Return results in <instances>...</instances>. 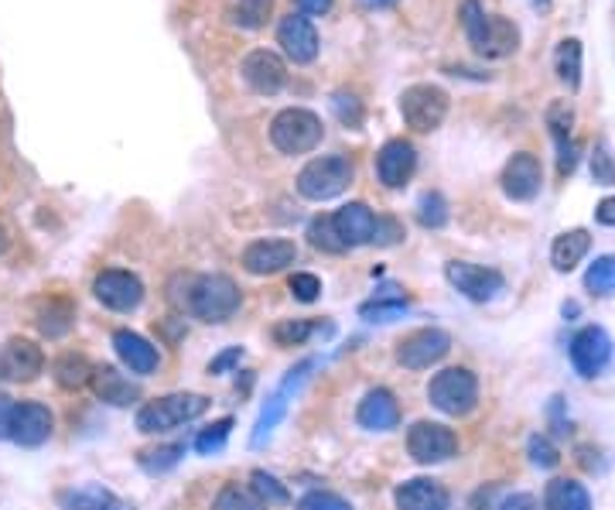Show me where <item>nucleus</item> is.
Masks as SVG:
<instances>
[{
    "label": "nucleus",
    "instance_id": "obj_16",
    "mask_svg": "<svg viewBox=\"0 0 615 510\" xmlns=\"http://www.w3.org/2000/svg\"><path fill=\"white\" fill-rule=\"evenodd\" d=\"M243 80H246L250 90L274 96L288 83V66L277 52H270V48H256V52H250L243 59Z\"/></svg>",
    "mask_w": 615,
    "mask_h": 510
},
{
    "label": "nucleus",
    "instance_id": "obj_55",
    "mask_svg": "<svg viewBox=\"0 0 615 510\" xmlns=\"http://www.w3.org/2000/svg\"><path fill=\"white\" fill-rule=\"evenodd\" d=\"M527 4H530L533 11H541V14H544V11H551V0H527Z\"/></svg>",
    "mask_w": 615,
    "mask_h": 510
},
{
    "label": "nucleus",
    "instance_id": "obj_20",
    "mask_svg": "<svg viewBox=\"0 0 615 510\" xmlns=\"http://www.w3.org/2000/svg\"><path fill=\"white\" fill-rule=\"evenodd\" d=\"M113 349L117 356L123 360V367L131 370V373H154L161 364V356H158V346H154L150 340H144L141 333H131V329H117L113 333Z\"/></svg>",
    "mask_w": 615,
    "mask_h": 510
},
{
    "label": "nucleus",
    "instance_id": "obj_14",
    "mask_svg": "<svg viewBox=\"0 0 615 510\" xmlns=\"http://www.w3.org/2000/svg\"><path fill=\"white\" fill-rule=\"evenodd\" d=\"M277 45L285 48V56L291 62L308 66V62H315V56H318V32L304 14H288V17H280V24H277Z\"/></svg>",
    "mask_w": 615,
    "mask_h": 510
},
{
    "label": "nucleus",
    "instance_id": "obj_10",
    "mask_svg": "<svg viewBox=\"0 0 615 510\" xmlns=\"http://www.w3.org/2000/svg\"><path fill=\"white\" fill-rule=\"evenodd\" d=\"M445 277L451 282V288L461 292L469 301H493L506 288L499 271L482 268V264H469V261H451L445 268Z\"/></svg>",
    "mask_w": 615,
    "mask_h": 510
},
{
    "label": "nucleus",
    "instance_id": "obj_36",
    "mask_svg": "<svg viewBox=\"0 0 615 510\" xmlns=\"http://www.w3.org/2000/svg\"><path fill=\"white\" fill-rule=\"evenodd\" d=\"M418 220L427 229H442L448 223V202H445V195L442 192H424L421 202H418Z\"/></svg>",
    "mask_w": 615,
    "mask_h": 510
},
{
    "label": "nucleus",
    "instance_id": "obj_52",
    "mask_svg": "<svg viewBox=\"0 0 615 510\" xmlns=\"http://www.w3.org/2000/svg\"><path fill=\"white\" fill-rule=\"evenodd\" d=\"M499 510H541V507H536V500L530 494H512V497L503 500Z\"/></svg>",
    "mask_w": 615,
    "mask_h": 510
},
{
    "label": "nucleus",
    "instance_id": "obj_26",
    "mask_svg": "<svg viewBox=\"0 0 615 510\" xmlns=\"http://www.w3.org/2000/svg\"><path fill=\"white\" fill-rule=\"evenodd\" d=\"M291 394H294V391H288L285 384H280V388L267 398L261 418H256V425H253L250 446H264V442L274 436V428H277L280 422H285V415H288V401H291Z\"/></svg>",
    "mask_w": 615,
    "mask_h": 510
},
{
    "label": "nucleus",
    "instance_id": "obj_56",
    "mask_svg": "<svg viewBox=\"0 0 615 510\" xmlns=\"http://www.w3.org/2000/svg\"><path fill=\"white\" fill-rule=\"evenodd\" d=\"M366 8H390V4H397V0H363Z\"/></svg>",
    "mask_w": 615,
    "mask_h": 510
},
{
    "label": "nucleus",
    "instance_id": "obj_7",
    "mask_svg": "<svg viewBox=\"0 0 615 510\" xmlns=\"http://www.w3.org/2000/svg\"><path fill=\"white\" fill-rule=\"evenodd\" d=\"M400 117L410 131H418V134L438 131L448 117V93L442 86H431V83L407 86L400 93Z\"/></svg>",
    "mask_w": 615,
    "mask_h": 510
},
{
    "label": "nucleus",
    "instance_id": "obj_45",
    "mask_svg": "<svg viewBox=\"0 0 615 510\" xmlns=\"http://www.w3.org/2000/svg\"><path fill=\"white\" fill-rule=\"evenodd\" d=\"M331 110H336V117H339L346 127H359V123H363V107H359L355 96L336 93V96H331Z\"/></svg>",
    "mask_w": 615,
    "mask_h": 510
},
{
    "label": "nucleus",
    "instance_id": "obj_24",
    "mask_svg": "<svg viewBox=\"0 0 615 510\" xmlns=\"http://www.w3.org/2000/svg\"><path fill=\"white\" fill-rule=\"evenodd\" d=\"M89 384H93V391H96L99 401H107L113 407H126V404L141 401V388L134 384L131 377H123L117 367H110V364L93 367V380H89Z\"/></svg>",
    "mask_w": 615,
    "mask_h": 510
},
{
    "label": "nucleus",
    "instance_id": "obj_5",
    "mask_svg": "<svg viewBox=\"0 0 615 510\" xmlns=\"http://www.w3.org/2000/svg\"><path fill=\"white\" fill-rule=\"evenodd\" d=\"M427 401L438 407L442 415L461 418V415H469L475 407V401H479V380L466 367H448V370L431 377Z\"/></svg>",
    "mask_w": 615,
    "mask_h": 510
},
{
    "label": "nucleus",
    "instance_id": "obj_44",
    "mask_svg": "<svg viewBox=\"0 0 615 510\" xmlns=\"http://www.w3.org/2000/svg\"><path fill=\"white\" fill-rule=\"evenodd\" d=\"M298 510H352V503H346L336 494H325V490H312L298 500Z\"/></svg>",
    "mask_w": 615,
    "mask_h": 510
},
{
    "label": "nucleus",
    "instance_id": "obj_19",
    "mask_svg": "<svg viewBox=\"0 0 615 510\" xmlns=\"http://www.w3.org/2000/svg\"><path fill=\"white\" fill-rule=\"evenodd\" d=\"M298 247L294 240H256L243 250V268L250 274H277L294 264Z\"/></svg>",
    "mask_w": 615,
    "mask_h": 510
},
{
    "label": "nucleus",
    "instance_id": "obj_27",
    "mask_svg": "<svg viewBox=\"0 0 615 510\" xmlns=\"http://www.w3.org/2000/svg\"><path fill=\"white\" fill-rule=\"evenodd\" d=\"M547 510H592V497L575 479H551L544 490Z\"/></svg>",
    "mask_w": 615,
    "mask_h": 510
},
{
    "label": "nucleus",
    "instance_id": "obj_18",
    "mask_svg": "<svg viewBox=\"0 0 615 510\" xmlns=\"http://www.w3.org/2000/svg\"><path fill=\"white\" fill-rule=\"evenodd\" d=\"M418 168V151L410 141H387L376 155V175L387 189H403Z\"/></svg>",
    "mask_w": 615,
    "mask_h": 510
},
{
    "label": "nucleus",
    "instance_id": "obj_1",
    "mask_svg": "<svg viewBox=\"0 0 615 510\" xmlns=\"http://www.w3.org/2000/svg\"><path fill=\"white\" fill-rule=\"evenodd\" d=\"M461 28L482 59H506L520 48V28L503 14H485L479 0L461 4Z\"/></svg>",
    "mask_w": 615,
    "mask_h": 510
},
{
    "label": "nucleus",
    "instance_id": "obj_11",
    "mask_svg": "<svg viewBox=\"0 0 615 510\" xmlns=\"http://www.w3.org/2000/svg\"><path fill=\"white\" fill-rule=\"evenodd\" d=\"M93 295L113 312H134L144 301V285L131 271H102L93 282Z\"/></svg>",
    "mask_w": 615,
    "mask_h": 510
},
{
    "label": "nucleus",
    "instance_id": "obj_13",
    "mask_svg": "<svg viewBox=\"0 0 615 510\" xmlns=\"http://www.w3.org/2000/svg\"><path fill=\"white\" fill-rule=\"evenodd\" d=\"M571 367L581 377H599L608 360H612V340L602 325H584L581 333L571 340Z\"/></svg>",
    "mask_w": 615,
    "mask_h": 510
},
{
    "label": "nucleus",
    "instance_id": "obj_30",
    "mask_svg": "<svg viewBox=\"0 0 615 510\" xmlns=\"http://www.w3.org/2000/svg\"><path fill=\"white\" fill-rule=\"evenodd\" d=\"M554 69H557V80L568 86V90H578L581 86V41L578 38H564L554 52Z\"/></svg>",
    "mask_w": 615,
    "mask_h": 510
},
{
    "label": "nucleus",
    "instance_id": "obj_17",
    "mask_svg": "<svg viewBox=\"0 0 615 510\" xmlns=\"http://www.w3.org/2000/svg\"><path fill=\"white\" fill-rule=\"evenodd\" d=\"M544 186V168L536 162L530 151H520V155H512L503 168V192L512 202H530Z\"/></svg>",
    "mask_w": 615,
    "mask_h": 510
},
{
    "label": "nucleus",
    "instance_id": "obj_34",
    "mask_svg": "<svg viewBox=\"0 0 615 510\" xmlns=\"http://www.w3.org/2000/svg\"><path fill=\"white\" fill-rule=\"evenodd\" d=\"M584 288L592 295H615V258H595V264L584 271Z\"/></svg>",
    "mask_w": 615,
    "mask_h": 510
},
{
    "label": "nucleus",
    "instance_id": "obj_49",
    "mask_svg": "<svg viewBox=\"0 0 615 510\" xmlns=\"http://www.w3.org/2000/svg\"><path fill=\"white\" fill-rule=\"evenodd\" d=\"M578 141L568 138V141H557V171L560 175H571L578 168Z\"/></svg>",
    "mask_w": 615,
    "mask_h": 510
},
{
    "label": "nucleus",
    "instance_id": "obj_9",
    "mask_svg": "<svg viewBox=\"0 0 615 510\" xmlns=\"http://www.w3.org/2000/svg\"><path fill=\"white\" fill-rule=\"evenodd\" d=\"M451 349V336L438 325H424L418 333H410L400 340L397 346V360L407 367V370H427L438 360H445Z\"/></svg>",
    "mask_w": 615,
    "mask_h": 510
},
{
    "label": "nucleus",
    "instance_id": "obj_57",
    "mask_svg": "<svg viewBox=\"0 0 615 510\" xmlns=\"http://www.w3.org/2000/svg\"><path fill=\"white\" fill-rule=\"evenodd\" d=\"M4 250H8V229L0 226V253H4Z\"/></svg>",
    "mask_w": 615,
    "mask_h": 510
},
{
    "label": "nucleus",
    "instance_id": "obj_4",
    "mask_svg": "<svg viewBox=\"0 0 615 510\" xmlns=\"http://www.w3.org/2000/svg\"><path fill=\"white\" fill-rule=\"evenodd\" d=\"M325 127L318 114L304 110V107H288L270 120V141L280 155H308L322 144Z\"/></svg>",
    "mask_w": 615,
    "mask_h": 510
},
{
    "label": "nucleus",
    "instance_id": "obj_47",
    "mask_svg": "<svg viewBox=\"0 0 615 510\" xmlns=\"http://www.w3.org/2000/svg\"><path fill=\"white\" fill-rule=\"evenodd\" d=\"M291 295H294L298 301H315V298L322 295V282H318L315 274L301 271V274L291 277Z\"/></svg>",
    "mask_w": 615,
    "mask_h": 510
},
{
    "label": "nucleus",
    "instance_id": "obj_54",
    "mask_svg": "<svg viewBox=\"0 0 615 510\" xmlns=\"http://www.w3.org/2000/svg\"><path fill=\"white\" fill-rule=\"evenodd\" d=\"M301 14H328L331 11V0H294Z\"/></svg>",
    "mask_w": 615,
    "mask_h": 510
},
{
    "label": "nucleus",
    "instance_id": "obj_50",
    "mask_svg": "<svg viewBox=\"0 0 615 510\" xmlns=\"http://www.w3.org/2000/svg\"><path fill=\"white\" fill-rule=\"evenodd\" d=\"M240 360H243V346H229V349H222L219 356H213L209 373H213V377H222V373H229L233 367H240Z\"/></svg>",
    "mask_w": 615,
    "mask_h": 510
},
{
    "label": "nucleus",
    "instance_id": "obj_42",
    "mask_svg": "<svg viewBox=\"0 0 615 510\" xmlns=\"http://www.w3.org/2000/svg\"><path fill=\"white\" fill-rule=\"evenodd\" d=\"M571 123H575V110L568 99H557V104L547 107V127L554 141H568L571 138Z\"/></svg>",
    "mask_w": 615,
    "mask_h": 510
},
{
    "label": "nucleus",
    "instance_id": "obj_51",
    "mask_svg": "<svg viewBox=\"0 0 615 510\" xmlns=\"http://www.w3.org/2000/svg\"><path fill=\"white\" fill-rule=\"evenodd\" d=\"M11 415H14V401L8 394H0V439H11Z\"/></svg>",
    "mask_w": 615,
    "mask_h": 510
},
{
    "label": "nucleus",
    "instance_id": "obj_22",
    "mask_svg": "<svg viewBox=\"0 0 615 510\" xmlns=\"http://www.w3.org/2000/svg\"><path fill=\"white\" fill-rule=\"evenodd\" d=\"M394 503H397V510H448L451 497L438 479L418 476V479L400 483L394 494Z\"/></svg>",
    "mask_w": 615,
    "mask_h": 510
},
{
    "label": "nucleus",
    "instance_id": "obj_31",
    "mask_svg": "<svg viewBox=\"0 0 615 510\" xmlns=\"http://www.w3.org/2000/svg\"><path fill=\"white\" fill-rule=\"evenodd\" d=\"M315 333L331 336V325L308 322V319H285V322L274 325V343H277V346H301L308 336H315Z\"/></svg>",
    "mask_w": 615,
    "mask_h": 510
},
{
    "label": "nucleus",
    "instance_id": "obj_3",
    "mask_svg": "<svg viewBox=\"0 0 615 510\" xmlns=\"http://www.w3.org/2000/svg\"><path fill=\"white\" fill-rule=\"evenodd\" d=\"M205 412H209V398L205 394H165V398L147 401L141 407L137 428L144 436H158V431H171L185 422H195Z\"/></svg>",
    "mask_w": 615,
    "mask_h": 510
},
{
    "label": "nucleus",
    "instance_id": "obj_48",
    "mask_svg": "<svg viewBox=\"0 0 615 510\" xmlns=\"http://www.w3.org/2000/svg\"><path fill=\"white\" fill-rule=\"evenodd\" d=\"M400 237H403V226H400L397 220H390V216H376L373 244H379V247H394V244H400Z\"/></svg>",
    "mask_w": 615,
    "mask_h": 510
},
{
    "label": "nucleus",
    "instance_id": "obj_53",
    "mask_svg": "<svg viewBox=\"0 0 615 510\" xmlns=\"http://www.w3.org/2000/svg\"><path fill=\"white\" fill-rule=\"evenodd\" d=\"M595 220L602 226H615V195H608V199L599 202V206H595Z\"/></svg>",
    "mask_w": 615,
    "mask_h": 510
},
{
    "label": "nucleus",
    "instance_id": "obj_29",
    "mask_svg": "<svg viewBox=\"0 0 615 510\" xmlns=\"http://www.w3.org/2000/svg\"><path fill=\"white\" fill-rule=\"evenodd\" d=\"M51 373H56L59 388L65 391H80L93 380V364L86 360L83 353H62L56 364H51Z\"/></svg>",
    "mask_w": 615,
    "mask_h": 510
},
{
    "label": "nucleus",
    "instance_id": "obj_46",
    "mask_svg": "<svg viewBox=\"0 0 615 510\" xmlns=\"http://www.w3.org/2000/svg\"><path fill=\"white\" fill-rule=\"evenodd\" d=\"M592 178H595V186H615V162L605 144H599L592 155Z\"/></svg>",
    "mask_w": 615,
    "mask_h": 510
},
{
    "label": "nucleus",
    "instance_id": "obj_28",
    "mask_svg": "<svg viewBox=\"0 0 615 510\" xmlns=\"http://www.w3.org/2000/svg\"><path fill=\"white\" fill-rule=\"evenodd\" d=\"M62 507L65 510H123L120 497L110 494L107 487H99V483H86V487L62 494Z\"/></svg>",
    "mask_w": 615,
    "mask_h": 510
},
{
    "label": "nucleus",
    "instance_id": "obj_23",
    "mask_svg": "<svg viewBox=\"0 0 615 510\" xmlns=\"http://www.w3.org/2000/svg\"><path fill=\"white\" fill-rule=\"evenodd\" d=\"M355 422L363 425L366 431H390L400 425V404L387 388H376L370 391L363 401H359V412Z\"/></svg>",
    "mask_w": 615,
    "mask_h": 510
},
{
    "label": "nucleus",
    "instance_id": "obj_35",
    "mask_svg": "<svg viewBox=\"0 0 615 510\" xmlns=\"http://www.w3.org/2000/svg\"><path fill=\"white\" fill-rule=\"evenodd\" d=\"M308 240H312V247H318L325 253H342L346 250V244L336 234V226H331V216H315L312 226H308Z\"/></svg>",
    "mask_w": 615,
    "mask_h": 510
},
{
    "label": "nucleus",
    "instance_id": "obj_41",
    "mask_svg": "<svg viewBox=\"0 0 615 510\" xmlns=\"http://www.w3.org/2000/svg\"><path fill=\"white\" fill-rule=\"evenodd\" d=\"M229 428H233V418H219L216 425H209V428H205L202 436L195 439V452H198V455L219 452V449L226 446V439H229Z\"/></svg>",
    "mask_w": 615,
    "mask_h": 510
},
{
    "label": "nucleus",
    "instance_id": "obj_2",
    "mask_svg": "<svg viewBox=\"0 0 615 510\" xmlns=\"http://www.w3.org/2000/svg\"><path fill=\"white\" fill-rule=\"evenodd\" d=\"M240 288L233 277L226 274H205L198 282H192V292H189V309L195 319L202 322H226L240 312Z\"/></svg>",
    "mask_w": 615,
    "mask_h": 510
},
{
    "label": "nucleus",
    "instance_id": "obj_25",
    "mask_svg": "<svg viewBox=\"0 0 615 510\" xmlns=\"http://www.w3.org/2000/svg\"><path fill=\"white\" fill-rule=\"evenodd\" d=\"M588 250H592V234H588V229H568V234H560L554 240L551 264H554V271L568 274V271H575L584 261Z\"/></svg>",
    "mask_w": 615,
    "mask_h": 510
},
{
    "label": "nucleus",
    "instance_id": "obj_12",
    "mask_svg": "<svg viewBox=\"0 0 615 510\" xmlns=\"http://www.w3.org/2000/svg\"><path fill=\"white\" fill-rule=\"evenodd\" d=\"M45 370V353L32 340H8L0 349V380H14V384H32V380Z\"/></svg>",
    "mask_w": 615,
    "mask_h": 510
},
{
    "label": "nucleus",
    "instance_id": "obj_40",
    "mask_svg": "<svg viewBox=\"0 0 615 510\" xmlns=\"http://www.w3.org/2000/svg\"><path fill=\"white\" fill-rule=\"evenodd\" d=\"M185 455V446H161V449H147L141 452V466L147 473H168L171 466H178V459Z\"/></svg>",
    "mask_w": 615,
    "mask_h": 510
},
{
    "label": "nucleus",
    "instance_id": "obj_43",
    "mask_svg": "<svg viewBox=\"0 0 615 510\" xmlns=\"http://www.w3.org/2000/svg\"><path fill=\"white\" fill-rule=\"evenodd\" d=\"M527 452H530V463H533V466H541V470H554V466L560 463L557 449H554L551 439H544V436H533L530 446H527Z\"/></svg>",
    "mask_w": 615,
    "mask_h": 510
},
{
    "label": "nucleus",
    "instance_id": "obj_39",
    "mask_svg": "<svg viewBox=\"0 0 615 510\" xmlns=\"http://www.w3.org/2000/svg\"><path fill=\"white\" fill-rule=\"evenodd\" d=\"M270 11H274V0H240L237 21H240V28L256 32V28H264V24H267Z\"/></svg>",
    "mask_w": 615,
    "mask_h": 510
},
{
    "label": "nucleus",
    "instance_id": "obj_6",
    "mask_svg": "<svg viewBox=\"0 0 615 510\" xmlns=\"http://www.w3.org/2000/svg\"><path fill=\"white\" fill-rule=\"evenodd\" d=\"M352 186V162L346 155H322L308 162L298 175V192L312 202L336 199Z\"/></svg>",
    "mask_w": 615,
    "mask_h": 510
},
{
    "label": "nucleus",
    "instance_id": "obj_37",
    "mask_svg": "<svg viewBox=\"0 0 615 510\" xmlns=\"http://www.w3.org/2000/svg\"><path fill=\"white\" fill-rule=\"evenodd\" d=\"M213 510H267V507H264L261 500H256L250 490L237 487V483H229V487H222V490H219V497H216Z\"/></svg>",
    "mask_w": 615,
    "mask_h": 510
},
{
    "label": "nucleus",
    "instance_id": "obj_33",
    "mask_svg": "<svg viewBox=\"0 0 615 510\" xmlns=\"http://www.w3.org/2000/svg\"><path fill=\"white\" fill-rule=\"evenodd\" d=\"M72 305L69 301H48V309L38 316V329L48 336V340H59L72 329Z\"/></svg>",
    "mask_w": 615,
    "mask_h": 510
},
{
    "label": "nucleus",
    "instance_id": "obj_8",
    "mask_svg": "<svg viewBox=\"0 0 615 510\" xmlns=\"http://www.w3.org/2000/svg\"><path fill=\"white\" fill-rule=\"evenodd\" d=\"M407 452L414 455V463L421 466L445 463V459L458 452V436L442 422H418L407 431Z\"/></svg>",
    "mask_w": 615,
    "mask_h": 510
},
{
    "label": "nucleus",
    "instance_id": "obj_21",
    "mask_svg": "<svg viewBox=\"0 0 615 510\" xmlns=\"http://www.w3.org/2000/svg\"><path fill=\"white\" fill-rule=\"evenodd\" d=\"M331 226H336L339 240L349 247H363L373 244V229H376V216L366 202H346V206L331 216Z\"/></svg>",
    "mask_w": 615,
    "mask_h": 510
},
{
    "label": "nucleus",
    "instance_id": "obj_38",
    "mask_svg": "<svg viewBox=\"0 0 615 510\" xmlns=\"http://www.w3.org/2000/svg\"><path fill=\"white\" fill-rule=\"evenodd\" d=\"M403 312H407V301L403 298H376V301L359 305V316L370 319V322H394Z\"/></svg>",
    "mask_w": 615,
    "mask_h": 510
},
{
    "label": "nucleus",
    "instance_id": "obj_32",
    "mask_svg": "<svg viewBox=\"0 0 615 510\" xmlns=\"http://www.w3.org/2000/svg\"><path fill=\"white\" fill-rule=\"evenodd\" d=\"M250 494L261 500L264 507H280V503H291V494L288 487L280 483L277 476H270L267 470H253L250 476Z\"/></svg>",
    "mask_w": 615,
    "mask_h": 510
},
{
    "label": "nucleus",
    "instance_id": "obj_15",
    "mask_svg": "<svg viewBox=\"0 0 615 510\" xmlns=\"http://www.w3.org/2000/svg\"><path fill=\"white\" fill-rule=\"evenodd\" d=\"M51 428H56V418L45 404L38 401H21L14 404V415H11V439L24 449H38L41 442H48Z\"/></svg>",
    "mask_w": 615,
    "mask_h": 510
}]
</instances>
